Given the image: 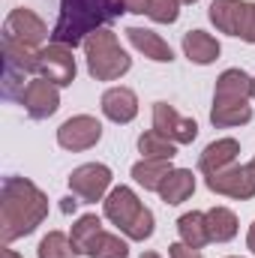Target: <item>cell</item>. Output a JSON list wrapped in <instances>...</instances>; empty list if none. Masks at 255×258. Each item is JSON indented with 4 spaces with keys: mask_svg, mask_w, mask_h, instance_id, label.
Here are the masks:
<instances>
[{
    "mask_svg": "<svg viewBox=\"0 0 255 258\" xmlns=\"http://www.w3.org/2000/svg\"><path fill=\"white\" fill-rule=\"evenodd\" d=\"M48 216V195L27 177H3L0 186V240L12 243L33 234Z\"/></svg>",
    "mask_w": 255,
    "mask_h": 258,
    "instance_id": "cell-1",
    "label": "cell"
},
{
    "mask_svg": "<svg viewBox=\"0 0 255 258\" xmlns=\"http://www.w3.org/2000/svg\"><path fill=\"white\" fill-rule=\"evenodd\" d=\"M117 15H120L117 0H60V15L57 24L51 27V42L78 48L90 33L108 27V21Z\"/></svg>",
    "mask_w": 255,
    "mask_h": 258,
    "instance_id": "cell-2",
    "label": "cell"
},
{
    "mask_svg": "<svg viewBox=\"0 0 255 258\" xmlns=\"http://www.w3.org/2000/svg\"><path fill=\"white\" fill-rule=\"evenodd\" d=\"M102 216L117 225V231L126 240H147L153 237V210L141 204V198L135 195L132 186H114L102 201Z\"/></svg>",
    "mask_w": 255,
    "mask_h": 258,
    "instance_id": "cell-3",
    "label": "cell"
},
{
    "mask_svg": "<svg viewBox=\"0 0 255 258\" xmlns=\"http://www.w3.org/2000/svg\"><path fill=\"white\" fill-rule=\"evenodd\" d=\"M84 60H87L90 78H96V81H117L132 69V57L126 54V48H120L117 33L108 27H102L84 39Z\"/></svg>",
    "mask_w": 255,
    "mask_h": 258,
    "instance_id": "cell-4",
    "label": "cell"
},
{
    "mask_svg": "<svg viewBox=\"0 0 255 258\" xmlns=\"http://www.w3.org/2000/svg\"><path fill=\"white\" fill-rule=\"evenodd\" d=\"M0 87L3 99H21L24 87L30 84L27 78L36 75V51L27 45H18L12 39H3V57H0Z\"/></svg>",
    "mask_w": 255,
    "mask_h": 258,
    "instance_id": "cell-5",
    "label": "cell"
},
{
    "mask_svg": "<svg viewBox=\"0 0 255 258\" xmlns=\"http://www.w3.org/2000/svg\"><path fill=\"white\" fill-rule=\"evenodd\" d=\"M111 180L114 174L105 162H84L72 168L66 183H69V192L81 204H96V201H105V195L111 192Z\"/></svg>",
    "mask_w": 255,
    "mask_h": 258,
    "instance_id": "cell-6",
    "label": "cell"
},
{
    "mask_svg": "<svg viewBox=\"0 0 255 258\" xmlns=\"http://www.w3.org/2000/svg\"><path fill=\"white\" fill-rule=\"evenodd\" d=\"M75 48L60 45V42H48L36 51V75L57 84V87H69L78 75V63H75Z\"/></svg>",
    "mask_w": 255,
    "mask_h": 258,
    "instance_id": "cell-7",
    "label": "cell"
},
{
    "mask_svg": "<svg viewBox=\"0 0 255 258\" xmlns=\"http://www.w3.org/2000/svg\"><path fill=\"white\" fill-rule=\"evenodd\" d=\"M48 36H51V33H48L45 21H42L33 9H27V6H15V9L6 15V21H3V39H12V42L27 45V48H33V51H39Z\"/></svg>",
    "mask_w": 255,
    "mask_h": 258,
    "instance_id": "cell-8",
    "label": "cell"
},
{
    "mask_svg": "<svg viewBox=\"0 0 255 258\" xmlns=\"http://www.w3.org/2000/svg\"><path fill=\"white\" fill-rule=\"evenodd\" d=\"M204 183L216 195H225V198H234V201H249V198H255V168L234 162V165H228L216 174H207Z\"/></svg>",
    "mask_w": 255,
    "mask_h": 258,
    "instance_id": "cell-9",
    "label": "cell"
},
{
    "mask_svg": "<svg viewBox=\"0 0 255 258\" xmlns=\"http://www.w3.org/2000/svg\"><path fill=\"white\" fill-rule=\"evenodd\" d=\"M99 138H102V123L93 114H75V117L63 120L57 129V144L69 153L90 150L99 144Z\"/></svg>",
    "mask_w": 255,
    "mask_h": 258,
    "instance_id": "cell-10",
    "label": "cell"
},
{
    "mask_svg": "<svg viewBox=\"0 0 255 258\" xmlns=\"http://www.w3.org/2000/svg\"><path fill=\"white\" fill-rule=\"evenodd\" d=\"M153 129L174 144H192L198 138V123L192 117H183L168 102H153Z\"/></svg>",
    "mask_w": 255,
    "mask_h": 258,
    "instance_id": "cell-11",
    "label": "cell"
},
{
    "mask_svg": "<svg viewBox=\"0 0 255 258\" xmlns=\"http://www.w3.org/2000/svg\"><path fill=\"white\" fill-rule=\"evenodd\" d=\"M18 102L24 105V111H27L33 120H48V117L57 114V108H60V87L36 75V78H30V84L24 87V93H21Z\"/></svg>",
    "mask_w": 255,
    "mask_h": 258,
    "instance_id": "cell-12",
    "label": "cell"
},
{
    "mask_svg": "<svg viewBox=\"0 0 255 258\" xmlns=\"http://www.w3.org/2000/svg\"><path fill=\"white\" fill-rule=\"evenodd\" d=\"M252 99V75H246L243 69L231 66L216 78L213 87V105H240Z\"/></svg>",
    "mask_w": 255,
    "mask_h": 258,
    "instance_id": "cell-13",
    "label": "cell"
},
{
    "mask_svg": "<svg viewBox=\"0 0 255 258\" xmlns=\"http://www.w3.org/2000/svg\"><path fill=\"white\" fill-rule=\"evenodd\" d=\"M99 108H102V114L111 123L126 126V123H132L138 117V96H135V90H129L123 84L120 87H108L102 93V99H99Z\"/></svg>",
    "mask_w": 255,
    "mask_h": 258,
    "instance_id": "cell-14",
    "label": "cell"
},
{
    "mask_svg": "<svg viewBox=\"0 0 255 258\" xmlns=\"http://www.w3.org/2000/svg\"><path fill=\"white\" fill-rule=\"evenodd\" d=\"M237 156H240V141H237V138H216V141H210V144L201 150V156H198V171H201L204 177H207V174H216V171L234 165Z\"/></svg>",
    "mask_w": 255,
    "mask_h": 258,
    "instance_id": "cell-15",
    "label": "cell"
},
{
    "mask_svg": "<svg viewBox=\"0 0 255 258\" xmlns=\"http://www.w3.org/2000/svg\"><path fill=\"white\" fill-rule=\"evenodd\" d=\"M126 39L138 54H144L153 63H171L174 60V48L159 33H153L147 27H126Z\"/></svg>",
    "mask_w": 255,
    "mask_h": 258,
    "instance_id": "cell-16",
    "label": "cell"
},
{
    "mask_svg": "<svg viewBox=\"0 0 255 258\" xmlns=\"http://www.w3.org/2000/svg\"><path fill=\"white\" fill-rule=\"evenodd\" d=\"M180 48H183V57L195 66H210L219 60V54H222V45H219V39L216 36H210V33H204V30H189V33H183V42H180Z\"/></svg>",
    "mask_w": 255,
    "mask_h": 258,
    "instance_id": "cell-17",
    "label": "cell"
},
{
    "mask_svg": "<svg viewBox=\"0 0 255 258\" xmlns=\"http://www.w3.org/2000/svg\"><path fill=\"white\" fill-rule=\"evenodd\" d=\"M171 171H174L171 159H138L129 174L138 186H144V192H159V186L165 183Z\"/></svg>",
    "mask_w": 255,
    "mask_h": 258,
    "instance_id": "cell-18",
    "label": "cell"
},
{
    "mask_svg": "<svg viewBox=\"0 0 255 258\" xmlns=\"http://www.w3.org/2000/svg\"><path fill=\"white\" fill-rule=\"evenodd\" d=\"M192 192H195V174H192V168H174L168 177H165V183L159 186V198L165 201V204H183V201H189Z\"/></svg>",
    "mask_w": 255,
    "mask_h": 258,
    "instance_id": "cell-19",
    "label": "cell"
},
{
    "mask_svg": "<svg viewBox=\"0 0 255 258\" xmlns=\"http://www.w3.org/2000/svg\"><path fill=\"white\" fill-rule=\"evenodd\" d=\"M102 231H105V228H102V219H99L96 213H84V216H78V219L72 222L69 240H72V246H75L78 255H90V249H93V243H96V237H99Z\"/></svg>",
    "mask_w": 255,
    "mask_h": 258,
    "instance_id": "cell-20",
    "label": "cell"
},
{
    "mask_svg": "<svg viewBox=\"0 0 255 258\" xmlns=\"http://www.w3.org/2000/svg\"><path fill=\"white\" fill-rule=\"evenodd\" d=\"M237 213L216 204L207 210V231H210V243H228L237 237Z\"/></svg>",
    "mask_w": 255,
    "mask_h": 258,
    "instance_id": "cell-21",
    "label": "cell"
},
{
    "mask_svg": "<svg viewBox=\"0 0 255 258\" xmlns=\"http://www.w3.org/2000/svg\"><path fill=\"white\" fill-rule=\"evenodd\" d=\"M177 234L180 240L192 246V249H204L210 243V231H207V213L201 210H189L177 219Z\"/></svg>",
    "mask_w": 255,
    "mask_h": 258,
    "instance_id": "cell-22",
    "label": "cell"
},
{
    "mask_svg": "<svg viewBox=\"0 0 255 258\" xmlns=\"http://www.w3.org/2000/svg\"><path fill=\"white\" fill-rule=\"evenodd\" d=\"M240 9H243V0H213L210 9H207V18H210V24L219 33L234 36L237 33V21H240Z\"/></svg>",
    "mask_w": 255,
    "mask_h": 258,
    "instance_id": "cell-23",
    "label": "cell"
},
{
    "mask_svg": "<svg viewBox=\"0 0 255 258\" xmlns=\"http://www.w3.org/2000/svg\"><path fill=\"white\" fill-rule=\"evenodd\" d=\"M138 153H141V159H174L177 144L168 141L165 135H159L156 129H147L138 135Z\"/></svg>",
    "mask_w": 255,
    "mask_h": 258,
    "instance_id": "cell-24",
    "label": "cell"
},
{
    "mask_svg": "<svg viewBox=\"0 0 255 258\" xmlns=\"http://www.w3.org/2000/svg\"><path fill=\"white\" fill-rule=\"evenodd\" d=\"M252 120V105L240 102V105H213L210 108V123L216 129H237L246 126Z\"/></svg>",
    "mask_w": 255,
    "mask_h": 258,
    "instance_id": "cell-25",
    "label": "cell"
},
{
    "mask_svg": "<svg viewBox=\"0 0 255 258\" xmlns=\"http://www.w3.org/2000/svg\"><path fill=\"white\" fill-rule=\"evenodd\" d=\"M36 258H78V252H75L69 234H63V231H48L39 240V246H36Z\"/></svg>",
    "mask_w": 255,
    "mask_h": 258,
    "instance_id": "cell-26",
    "label": "cell"
},
{
    "mask_svg": "<svg viewBox=\"0 0 255 258\" xmlns=\"http://www.w3.org/2000/svg\"><path fill=\"white\" fill-rule=\"evenodd\" d=\"M87 258H129V243L126 237L120 234H111V231H102L90 249Z\"/></svg>",
    "mask_w": 255,
    "mask_h": 258,
    "instance_id": "cell-27",
    "label": "cell"
},
{
    "mask_svg": "<svg viewBox=\"0 0 255 258\" xmlns=\"http://www.w3.org/2000/svg\"><path fill=\"white\" fill-rule=\"evenodd\" d=\"M144 15L156 24H174L180 18V0H147Z\"/></svg>",
    "mask_w": 255,
    "mask_h": 258,
    "instance_id": "cell-28",
    "label": "cell"
},
{
    "mask_svg": "<svg viewBox=\"0 0 255 258\" xmlns=\"http://www.w3.org/2000/svg\"><path fill=\"white\" fill-rule=\"evenodd\" d=\"M237 39L255 45V3L252 0H243V9H240V21H237Z\"/></svg>",
    "mask_w": 255,
    "mask_h": 258,
    "instance_id": "cell-29",
    "label": "cell"
},
{
    "mask_svg": "<svg viewBox=\"0 0 255 258\" xmlns=\"http://www.w3.org/2000/svg\"><path fill=\"white\" fill-rule=\"evenodd\" d=\"M168 258H204L198 249H192V246H186L183 240H177V243H171L168 246Z\"/></svg>",
    "mask_w": 255,
    "mask_h": 258,
    "instance_id": "cell-30",
    "label": "cell"
},
{
    "mask_svg": "<svg viewBox=\"0 0 255 258\" xmlns=\"http://www.w3.org/2000/svg\"><path fill=\"white\" fill-rule=\"evenodd\" d=\"M120 12H135V15H144L147 9V0H117Z\"/></svg>",
    "mask_w": 255,
    "mask_h": 258,
    "instance_id": "cell-31",
    "label": "cell"
},
{
    "mask_svg": "<svg viewBox=\"0 0 255 258\" xmlns=\"http://www.w3.org/2000/svg\"><path fill=\"white\" fill-rule=\"evenodd\" d=\"M246 249L255 255V222L249 225V231H246Z\"/></svg>",
    "mask_w": 255,
    "mask_h": 258,
    "instance_id": "cell-32",
    "label": "cell"
},
{
    "mask_svg": "<svg viewBox=\"0 0 255 258\" xmlns=\"http://www.w3.org/2000/svg\"><path fill=\"white\" fill-rule=\"evenodd\" d=\"M0 258H21L15 249H9V243H3V249H0Z\"/></svg>",
    "mask_w": 255,
    "mask_h": 258,
    "instance_id": "cell-33",
    "label": "cell"
},
{
    "mask_svg": "<svg viewBox=\"0 0 255 258\" xmlns=\"http://www.w3.org/2000/svg\"><path fill=\"white\" fill-rule=\"evenodd\" d=\"M138 258H162V255H159V252H153V249H147V252H141Z\"/></svg>",
    "mask_w": 255,
    "mask_h": 258,
    "instance_id": "cell-34",
    "label": "cell"
},
{
    "mask_svg": "<svg viewBox=\"0 0 255 258\" xmlns=\"http://www.w3.org/2000/svg\"><path fill=\"white\" fill-rule=\"evenodd\" d=\"M180 3H189V6H192V3H198V0H180Z\"/></svg>",
    "mask_w": 255,
    "mask_h": 258,
    "instance_id": "cell-35",
    "label": "cell"
},
{
    "mask_svg": "<svg viewBox=\"0 0 255 258\" xmlns=\"http://www.w3.org/2000/svg\"><path fill=\"white\" fill-rule=\"evenodd\" d=\"M252 99H255V78H252Z\"/></svg>",
    "mask_w": 255,
    "mask_h": 258,
    "instance_id": "cell-36",
    "label": "cell"
},
{
    "mask_svg": "<svg viewBox=\"0 0 255 258\" xmlns=\"http://www.w3.org/2000/svg\"><path fill=\"white\" fill-rule=\"evenodd\" d=\"M249 165H252V168H255V159H252V162H249Z\"/></svg>",
    "mask_w": 255,
    "mask_h": 258,
    "instance_id": "cell-37",
    "label": "cell"
},
{
    "mask_svg": "<svg viewBox=\"0 0 255 258\" xmlns=\"http://www.w3.org/2000/svg\"><path fill=\"white\" fill-rule=\"evenodd\" d=\"M228 258H240V255H228Z\"/></svg>",
    "mask_w": 255,
    "mask_h": 258,
    "instance_id": "cell-38",
    "label": "cell"
}]
</instances>
